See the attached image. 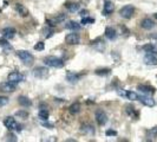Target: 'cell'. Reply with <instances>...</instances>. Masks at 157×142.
<instances>
[{"instance_id":"6da1fadb","label":"cell","mask_w":157,"mask_h":142,"mask_svg":"<svg viewBox=\"0 0 157 142\" xmlns=\"http://www.w3.org/2000/svg\"><path fill=\"white\" fill-rule=\"evenodd\" d=\"M17 56L20 58V61L23 62L25 65L27 66H31L33 62H34V57L29 52V51H25V50H19L17 51Z\"/></svg>"},{"instance_id":"7a4b0ae2","label":"cell","mask_w":157,"mask_h":142,"mask_svg":"<svg viewBox=\"0 0 157 142\" xmlns=\"http://www.w3.org/2000/svg\"><path fill=\"white\" fill-rule=\"evenodd\" d=\"M44 63L46 64L47 66H51V68H63L64 62L63 59L55 57V56H47L44 58Z\"/></svg>"},{"instance_id":"3957f363","label":"cell","mask_w":157,"mask_h":142,"mask_svg":"<svg viewBox=\"0 0 157 142\" xmlns=\"http://www.w3.org/2000/svg\"><path fill=\"white\" fill-rule=\"evenodd\" d=\"M4 124H5V127L7 128L8 130H14V132H20L21 130L20 124L12 116H8V117L5 118L4 120Z\"/></svg>"},{"instance_id":"277c9868","label":"cell","mask_w":157,"mask_h":142,"mask_svg":"<svg viewBox=\"0 0 157 142\" xmlns=\"http://www.w3.org/2000/svg\"><path fill=\"white\" fill-rule=\"evenodd\" d=\"M135 13V7L132 5H125V6H123V7L121 8V11H119V14L122 18H124V19H130V18H132Z\"/></svg>"},{"instance_id":"5b68a950","label":"cell","mask_w":157,"mask_h":142,"mask_svg":"<svg viewBox=\"0 0 157 142\" xmlns=\"http://www.w3.org/2000/svg\"><path fill=\"white\" fill-rule=\"evenodd\" d=\"M7 79H8V82H11V83H13V84H17V83L23 82L24 79H25V77H24V75H21L20 72H18V71H13V72L8 73Z\"/></svg>"},{"instance_id":"8992f818","label":"cell","mask_w":157,"mask_h":142,"mask_svg":"<svg viewBox=\"0 0 157 142\" xmlns=\"http://www.w3.org/2000/svg\"><path fill=\"white\" fill-rule=\"evenodd\" d=\"M94 117H96V121H97V123H98L99 126H104V124L108 122V115H106L103 110L96 111Z\"/></svg>"},{"instance_id":"52a82bcc","label":"cell","mask_w":157,"mask_h":142,"mask_svg":"<svg viewBox=\"0 0 157 142\" xmlns=\"http://www.w3.org/2000/svg\"><path fill=\"white\" fill-rule=\"evenodd\" d=\"M113 10H115L113 2L110 1V0H105L104 5H103V14L104 16H109V14H111L113 12Z\"/></svg>"},{"instance_id":"ba28073f","label":"cell","mask_w":157,"mask_h":142,"mask_svg":"<svg viewBox=\"0 0 157 142\" xmlns=\"http://www.w3.org/2000/svg\"><path fill=\"white\" fill-rule=\"evenodd\" d=\"M65 41L69 44V45H77L80 43V38L77 33H70L65 37Z\"/></svg>"},{"instance_id":"9c48e42d","label":"cell","mask_w":157,"mask_h":142,"mask_svg":"<svg viewBox=\"0 0 157 142\" xmlns=\"http://www.w3.org/2000/svg\"><path fill=\"white\" fill-rule=\"evenodd\" d=\"M48 73V70L46 68H43V66H38L33 70V76L37 77V78H45Z\"/></svg>"},{"instance_id":"30bf717a","label":"cell","mask_w":157,"mask_h":142,"mask_svg":"<svg viewBox=\"0 0 157 142\" xmlns=\"http://www.w3.org/2000/svg\"><path fill=\"white\" fill-rule=\"evenodd\" d=\"M0 90L4 91V93H13V91H16V85L13 83L8 82V81L7 82H2L0 84Z\"/></svg>"},{"instance_id":"8fae6325","label":"cell","mask_w":157,"mask_h":142,"mask_svg":"<svg viewBox=\"0 0 157 142\" xmlns=\"http://www.w3.org/2000/svg\"><path fill=\"white\" fill-rule=\"evenodd\" d=\"M66 19V14H64V13H60L58 17H56V18H53V19H46V23L50 25V26H56L57 24L62 23V22H64Z\"/></svg>"},{"instance_id":"7c38bea8","label":"cell","mask_w":157,"mask_h":142,"mask_svg":"<svg viewBox=\"0 0 157 142\" xmlns=\"http://www.w3.org/2000/svg\"><path fill=\"white\" fill-rule=\"evenodd\" d=\"M137 89H138L141 93H143L144 95H154L155 93H156V89H155L154 87L144 85V84H140V85L137 87Z\"/></svg>"},{"instance_id":"4fadbf2b","label":"cell","mask_w":157,"mask_h":142,"mask_svg":"<svg viewBox=\"0 0 157 142\" xmlns=\"http://www.w3.org/2000/svg\"><path fill=\"white\" fill-rule=\"evenodd\" d=\"M1 34L5 39H12L14 36H16V30L13 27H5L2 31H1Z\"/></svg>"},{"instance_id":"5bb4252c","label":"cell","mask_w":157,"mask_h":142,"mask_svg":"<svg viewBox=\"0 0 157 142\" xmlns=\"http://www.w3.org/2000/svg\"><path fill=\"white\" fill-rule=\"evenodd\" d=\"M138 100H140L144 105L150 107V108H152V107H155V105H156L155 100H154V98H151V97H149V96H140V98H138Z\"/></svg>"},{"instance_id":"9a60e30c","label":"cell","mask_w":157,"mask_h":142,"mask_svg":"<svg viewBox=\"0 0 157 142\" xmlns=\"http://www.w3.org/2000/svg\"><path fill=\"white\" fill-rule=\"evenodd\" d=\"M92 46L96 51H98V52H103L104 50H105V41L101 38H98L97 40H94L92 41Z\"/></svg>"},{"instance_id":"2e32d148","label":"cell","mask_w":157,"mask_h":142,"mask_svg":"<svg viewBox=\"0 0 157 142\" xmlns=\"http://www.w3.org/2000/svg\"><path fill=\"white\" fill-rule=\"evenodd\" d=\"M16 10L18 12V14H20L21 17H29L30 12L26 6H24L23 4H16Z\"/></svg>"},{"instance_id":"e0dca14e","label":"cell","mask_w":157,"mask_h":142,"mask_svg":"<svg viewBox=\"0 0 157 142\" xmlns=\"http://www.w3.org/2000/svg\"><path fill=\"white\" fill-rule=\"evenodd\" d=\"M105 37L110 40H115L116 38H117V32H116L115 29H112V27H110V26H108V27L105 29Z\"/></svg>"},{"instance_id":"ac0fdd59","label":"cell","mask_w":157,"mask_h":142,"mask_svg":"<svg viewBox=\"0 0 157 142\" xmlns=\"http://www.w3.org/2000/svg\"><path fill=\"white\" fill-rule=\"evenodd\" d=\"M143 61H144V63L147 64V65H156L157 64V58L154 53H148V55H145Z\"/></svg>"},{"instance_id":"d6986e66","label":"cell","mask_w":157,"mask_h":142,"mask_svg":"<svg viewBox=\"0 0 157 142\" xmlns=\"http://www.w3.org/2000/svg\"><path fill=\"white\" fill-rule=\"evenodd\" d=\"M80 130H82V133H84V134H86V135H94V128L91 126L90 123H84V124H82Z\"/></svg>"},{"instance_id":"ffe728a7","label":"cell","mask_w":157,"mask_h":142,"mask_svg":"<svg viewBox=\"0 0 157 142\" xmlns=\"http://www.w3.org/2000/svg\"><path fill=\"white\" fill-rule=\"evenodd\" d=\"M82 77V75H79V73H76V72H67V75H66V79L72 83V84H75V83H77L79 79Z\"/></svg>"},{"instance_id":"44dd1931","label":"cell","mask_w":157,"mask_h":142,"mask_svg":"<svg viewBox=\"0 0 157 142\" xmlns=\"http://www.w3.org/2000/svg\"><path fill=\"white\" fill-rule=\"evenodd\" d=\"M141 26L144 30H151V29H154L155 23H154L150 18H145V19H143L141 22Z\"/></svg>"},{"instance_id":"7402d4cb","label":"cell","mask_w":157,"mask_h":142,"mask_svg":"<svg viewBox=\"0 0 157 142\" xmlns=\"http://www.w3.org/2000/svg\"><path fill=\"white\" fill-rule=\"evenodd\" d=\"M18 103H19L21 107H26V108L32 105L31 100H29L26 96H19V97H18Z\"/></svg>"},{"instance_id":"603a6c76","label":"cell","mask_w":157,"mask_h":142,"mask_svg":"<svg viewBox=\"0 0 157 142\" xmlns=\"http://www.w3.org/2000/svg\"><path fill=\"white\" fill-rule=\"evenodd\" d=\"M65 29H67V30H72V31H78L79 29H80V25H79L77 22L71 20V22L65 24Z\"/></svg>"},{"instance_id":"cb8c5ba5","label":"cell","mask_w":157,"mask_h":142,"mask_svg":"<svg viewBox=\"0 0 157 142\" xmlns=\"http://www.w3.org/2000/svg\"><path fill=\"white\" fill-rule=\"evenodd\" d=\"M66 8L70 11V12H76V11H78L79 10V5L78 2H66Z\"/></svg>"},{"instance_id":"d4e9b609","label":"cell","mask_w":157,"mask_h":142,"mask_svg":"<svg viewBox=\"0 0 157 142\" xmlns=\"http://www.w3.org/2000/svg\"><path fill=\"white\" fill-rule=\"evenodd\" d=\"M69 110L72 115H76V114H78L79 111H80V104L78 102L73 103V104H71V107L69 108Z\"/></svg>"},{"instance_id":"484cf974","label":"cell","mask_w":157,"mask_h":142,"mask_svg":"<svg viewBox=\"0 0 157 142\" xmlns=\"http://www.w3.org/2000/svg\"><path fill=\"white\" fill-rule=\"evenodd\" d=\"M125 110H126V114H128L129 116H134L135 118L138 117V114H137V111L135 110L134 107H131V105H126Z\"/></svg>"},{"instance_id":"4316f807","label":"cell","mask_w":157,"mask_h":142,"mask_svg":"<svg viewBox=\"0 0 157 142\" xmlns=\"http://www.w3.org/2000/svg\"><path fill=\"white\" fill-rule=\"evenodd\" d=\"M148 137H149L150 140H155L157 137V127H154V128H150L149 130H148Z\"/></svg>"},{"instance_id":"83f0119b","label":"cell","mask_w":157,"mask_h":142,"mask_svg":"<svg viewBox=\"0 0 157 142\" xmlns=\"http://www.w3.org/2000/svg\"><path fill=\"white\" fill-rule=\"evenodd\" d=\"M0 46L2 47L4 50H6V51H7V50H12V49H13V46H12V45L8 43L7 39H1V40H0Z\"/></svg>"},{"instance_id":"f1b7e54d","label":"cell","mask_w":157,"mask_h":142,"mask_svg":"<svg viewBox=\"0 0 157 142\" xmlns=\"http://www.w3.org/2000/svg\"><path fill=\"white\" fill-rule=\"evenodd\" d=\"M143 50H144L145 52H148V53H154V52L156 51V47H155L154 44H147V45L143 46Z\"/></svg>"},{"instance_id":"f546056e","label":"cell","mask_w":157,"mask_h":142,"mask_svg":"<svg viewBox=\"0 0 157 142\" xmlns=\"http://www.w3.org/2000/svg\"><path fill=\"white\" fill-rule=\"evenodd\" d=\"M126 97H128L129 100H131V101H137V100L140 98L138 94L135 93V91H126Z\"/></svg>"},{"instance_id":"4dcf8cb0","label":"cell","mask_w":157,"mask_h":142,"mask_svg":"<svg viewBox=\"0 0 157 142\" xmlns=\"http://www.w3.org/2000/svg\"><path fill=\"white\" fill-rule=\"evenodd\" d=\"M38 116H39L40 120H43V121H47V120H48V111H47L46 109H40Z\"/></svg>"},{"instance_id":"1f68e13d","label":"cell","mask_w":157,"mask_h":142,"mask_svg":"<svg viewBox=\"0 0 157 142\" xmlns=\"http://www.w3.org/2000/svg\"><path fill=\"white\" fill-rule=\"evenodd\" d=\"M43 32H44V36H45L46 38L52 37V36H53V33H55V31H53V27H52V26H50V27H45Z\"/></svg>"},{"instance_id":"d6a6232c","label":"cell","mask_w":157,"mask_h":142,"mask_svg":"<svg viewBox=\"0 0 157 142\" xmlns=\"http://www.w3.org/2000/svg\"><path fill=\"white\" fill-rule=\"evenodd\" d=\"M110 69H98V70H96V75H98V76H108V75H110Z\"/></svg>"},{"instance_id":"836d02e7","label":"cell","mask_w":157,"mask_h":142,"mask_svg":"<svg viewBox=\"0 0 157 142\" xmlns=\"http://www.w3.org/2000/svg\"><path fill=\"white\" fill-rule=\"evenodd\" d=\"M16 115L18 116V117L24 118V120H25V118L29 117V112H27L26 110H18V111L16 112Z\"/></svg>"},{"instance_id":"e575fe53","label":"cell","mask_w":157,"mask_h":142,"mask_svg":"<svg viewBox=\"0 0 157 142\" xmlns=\"http://www.w3.org/2000/svg\"><path fill=\"white\" fill-rule=\"evenodd\" d=\"M94 18H87V17H83V19H82V24H83V25H86V24H94Z\"/></svg>"},{"instance_id":"d590c367","label":"cell","mask_w":157,"mask_h":142,"mask_svg":"<svg viewBox=\"0 0 157 142\" xmlns=\"http://www.w3.org/2000/svg\"><path fill=\"white\" fill-rule=\"evenodd\" d=\"M45 49V44L43 43V41H38L36 45H34V50H37V51H43Z\"/></svg>"},{"instance_id":"8d00e7d4","label":"cell","mask_w":157,"mask_h":142,"mask_svg":"<svg viewBox=\"0 0 157 142\" xmlns=\"http://www.w3.org/2000/svg\"><path fill=\"white\" fill-rule=\"evenodd\" d=\"M8 103V98L5 97V96H0V108L1 107H5Z\"/></svg>"},{"instance_id":"74e56055","label":"cell","mask_w":157,"mask_h":142,"mask_svg":"<svg viewBox=\"0 0 157 142\" xmlns=\"http://www.w3.org/2000/svg\"><path fill=\"white\" fill-rule=\"evenodd\" d=\"M106 136H116L117 135V132L116 130H112V129H109V130H106Z\"/></svg>"},{"instance_id":"f35d334b","label":"cell","mask_w":157,"mask_h":142,"mask_svg":"<svg viewBox=\"0 0 157 142\" xmlns=\"http://www.w3.org/2000/svg\"><path fill=\"white\" fill-rule=\"evenodd\" d=\"M7 140L8 141H17V139H16V136H14V135H10Z\"/></svg>"},{"instance_id":"ab89813d","label":"cell","mask_w":157,"mask_h":142,"mask_svg":"<svg viewBox=\"0 0 157 142\" xmlns=\"http://www.w3.org/2000/svg\"><path fill=\"white\" fill-rule=\"evenodd\" d=\"M43 126H44V127H50V129H52V128H53V124H51V123H43Z\"/></svg>"},{"instance_id":"60d3db41","label":"cell","mask_w":157,"mask_h":142,"mask_svg":"<svg viewBox=\"0 0 157 142\" xmlns=\"http://www.w3.org/2000/svg\"><path fill=\"white\" fill-rule=\"evenodd\" d=\"M86 14H87V11H86V10H85V11H82V12H80V16H82V17H86Z\"/></svg>"},{"instance_id":"b9f144b4","label":"cell","mask_w":157,"mask_h":142,"mask_svg":"<svg viewBox=\"0 0 157 142\" xmlns=\"http://www.w3.org/2000/svg\"><path fill=\"white\" fill-rule=\"evenodd\" d=\"M155 18H156V19H157V13H156V14H155Z\"/></svg>"}]
</instances>
